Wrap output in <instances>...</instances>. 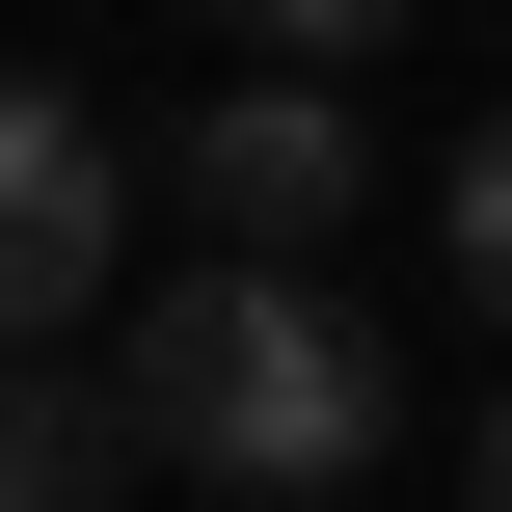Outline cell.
<instances>
[{
    "instance_id": "cell-4",
    "label": "cell",
    "mask_w": 512,
    "mask_h": 512,
    "mask_svg": "<svg viewBox=\"0 0 512 512\" xmlns=\"http://www.w3.org/2000/svg\"><path fill=\"white\" fill-rule=\"evenodd\" d=\"M108 486H135L108 378H81V351H0V512H108Z\"/></svg>"
},
{
    "instance_id": "cell-2",
    "label": "cell",
    "mask_w": 512,
    "mask_h": 512,
    "mask_svg": "<svg viewBox=\"0 0 512 512\" xmlns=\"http://www.w3.org/2000/svg\"><path fill=\"white\" fill-rule=\"evenodd\" d=\"M108 243H135V162H108V108L0 54V351H81Z\"/></svg>"
},
{
    "instance_id": "cell-1",
    "label": "cell",
    "mask_w": 512,
    "mask_h": 512,
    "mask_svg": "<svg viewBox=\"0 0 512 512\" xmlns=\"http://www.w3.org/2000/svg\"><path fill=\"white\" fill-rule=\"evenodd\" d=\"M108 432L189 459V486H243V512H297V486L378 459V324L324 270H162L135 351H108Z\"/></svg>"
},
{
    "instance_id": "cell-6",
    "label": "cell",
    "mask_w": 512,
    "mask_h": 512,
    "mask_svg": "<svg viewBox=\"0 0 512 512\" xmlns=\"http://www.w3.org/2000/svg\"><path fill=\"white\" fill-rule=\"evenodd\" d=\"M216 27H243V54H270V81H351V54H378V27H405V0H216Z\"/></svg>"
},
{
    "instance_id": "cell-5",
    "label": "cell",
    "mask_w": 512,
    "mask_h": 512,
    "mask_svg": "<svg viewBox=\"0 0 512 512\" xmlns=\"http://www.w3.org/2000/svg\"><path fill=\"white\" fill-rule=\"evenodd\" d=\"M432 243H459V297H486V324H512V108H486V135H459V162H432Z\"/></svg>"
},
{
    "instance_id": "cell-7",
    "label": "cell",
    "mask_w": 512,
    "mask_h": 512,
    "mask_svg": "<svg viewBox=\"0 0 512 512\" xmlns=\"http://www.w3.org/2000/svg\"><path fill=\"white\" fill-rule=\"evenodd\" d=\"M459 512H512V378H486V432H459Z\"/></svg>"
},
{
    "instance_id": "cell-3",
    "label": "cell",
    "mask_w": 512,
    "mask_h": 512,
    "mask_svg": "<svg viewBox=\"0 0 512 512\" xmlns=\"http://www.w3.org/2000/svg\"><path fill=\"white\" fill-rule=\"evenodd\" d=\"M162 189L216 216V270H324V243H351V81H243V108H189Z\"/></svg>"
}]
</instances>
